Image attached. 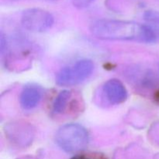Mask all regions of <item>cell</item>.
<instances>
[{
    "label": "cell",
    "mask_w": 159,
    "mask_h": 159,
    "mask_svg": "<svg viewBox=\"0 0 159 159\" xmlns=\"http://www.w3.org/2000/svg\"><path fill=\"white\" fill-rule=\"evenodd\" d=\"M94 70L91 60L82 59L70 66L61 68L56 75V83L61 86L79 85L88 79Z\"/></svg>",
    "instance_id": "3957f363"
},
{
    "label": "cell",
    "mask_w": 159,
    "mask_h": 159,
    "mask_svg": "<svg viewBox=\"0 0 159 159\" xmlns=\"http://www.w3.org/2000/svg\"><path fill=\"white\" fill-rule=\"evenodd\" d=\"M71 159H107L104 155L99 153H86L81 154L73 157Z\"/></svg>",
    "instance_id": "9c48e42d"
},
{
    "label": "cell",
    "mask_w": 159,
    "mask_h": 159,
    "mask_svg": "<svg viewBox=\"0 0 159 159\" xmlns=\"http://www.w3.org/2000/svg\"><path fill=\"white\" fill-rule=\"evenodd\" d=\"M158 99H159V93H158Z\"/></svg>",
    "instance_id": "4fadbf2b"
},
{
    "label": "cell",
    "mask_w": 159,
    "mask_h": 159,
    "mask_svg": "<svg viewBox=\"0 0 159 159\" xmlns=\"http://www.w3.org/2000/svg\"><path fill=\"white\" fill-rule=\"evenodd\" d=\"M105 100L110 105H118L127 99V91L124 84L118 79H110L102 86Z\"/></svg>",
    "instance_id": "8992f818"
},
{
    "label": "cell",
    "mask_w": 159,
    "mask_h": 159,
    "mask_svg": "<svg viewBox=\"0 0 159 159\" xmlns=\"http://www.w3.org/2000/svg\"><path fill=\"white\" fill-rule=\"evenodd\" d=\"M71 93L68 90H63L60 92L55 98L53 103V111L57 114L62 113L66 109L67 105L68 103L70 98H71Z\"/></svg>",
    "instance_id": "ba28073f"
},
{
    "label": "cell",
    "mask_w": 159,
    "mask_h": 159,
    "mask_svg": "<svg viewBox=\"0 0 159 159\" xmlns=\"http://www.w3.org/2000/svg\"><path fill=\"white\" fill-rule=\"evenodd\" d=\"M92 34L104 40H134L153 43L158 38L159 30L152 25H144L127 20L101 19L90 26Z\"/></svg>",
    "instance_id": "6da1fadb"
},
{
    "label": "cell",
    "mask_w": 159,
    "mask_h": 159,
    "mask_svg": "<svg viewBox=\"0 0 159 159\" xmlns=\"http://www.w3.org/2000/svg\"><path fill=\"white\" fill-rule=\"evenodd\" d=\"M48 1H57V0H48Z\"/></svg>",
    "instance_id": "7c38bea8"
},
{
    "label": "cell",
    "mask_w": 159,
    "mask_h": 159,
    "mask_svg": "<svg viewBox=\"0 0 159 159\" xmlns=\"http://www.w3.org/2000/svg\"><path fill=\"white\" fill-rule=\"evenodd\" d=\"M57 145L68 153L81 152L88 145L89 136L86 129L78 124H68L58 129L55 135Z\"/></svg>",
    "instance_id": "7a4b0ae2"
},
{
    "label": "cell",
    "mask_w": 159,
    "mask_h": 159,
    "mask_svg": "<svg viewBox=\"0 0 159 159\" xmlns=\"http://www.w3.org/2000/svg\"><path fill=\"white\" fill-rule=\"evenodd\" d=\"M96 0H72V2L75 7L79 9L89 7L91 4H93Z\"/></svg>",
    "instance_id": "30bf717a"
},
{
    "label": "cell",
    "mask_w": 159,
    "mask_h": 159,
    "mask_svg": "<svg viewBox=\"0 0 159 159\" xmlns=\"http://www.w3.org/2000/svg\"><path fill=\"white\" fill-rule=\"evenodd\" d=\"M54 23L52 14L40 8H30L24 10L21 16L23 27L33 33H43L51 29Z\"/></svg>",
    "instance_id": "277c9868"
},
{
    "label": "cell",
    "mask_w": 159,
    "mask_h": 159,
    "mask_svg": "<svg viewBox=\"0 0 159 159\" xmlns=\"http://www.w3.org/2000/svg\"><path fill=\"white\" fill-rule=\"evenodd\" d=\"M20 159H36V158H33V157H23V158H21Z\"/></svg>",
    "instance_id": "8fae6325"
},
{
    "label": "cell",
    "mask_w": 159,
    "mask_h": 159,
    "mask_svg": "<svg viewBox=\"0 0 159 159\" xmlns=\"http://www.w3.org/2000/svg\"><path fill=\"white\" fill-rule=\"evenodd\" d=\"M5 134L8 139L18 146L30 145L34 138V130L26 122H13L6 125Z\"/></svg>",
    "instance_id": "5b68a950"
},
{
    "label": "cell",
    "mask_w": 159,
    "mask_h": 159,
    "mask_svg": "<svg viewBox=\"0 0 159 159\" xmlns=\"http://www.w3.org/2000/svg\"><path fill=\"white\" fill-rule=\"evenodd\" d=\"M43 96V89L35 84H29L23 87L20 96V103L23 110L35 108Z\"/></svg>",
    "instance_id": "52a82bcc"
}]
</instances>
